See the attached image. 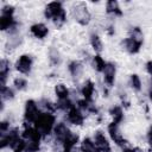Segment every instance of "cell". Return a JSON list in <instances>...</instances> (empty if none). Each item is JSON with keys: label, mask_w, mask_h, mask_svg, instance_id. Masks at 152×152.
<instances>
[{"label": "cell", "mask_w": 152, "mask_h": 152, "mask_svg": "<svg viewBox=\"0 0 152 152\" xmlns=\"http://www.w3.org/2000/svg\"><path fill=\"white\" fill-rule=\"evenodd\" d=\"M44 15L50 19L57 28H61L66 23V11L61 1H51L44 8Z\"/></svg>", "instance_id": "cell-1"}, {"label": "cell", "mask_w": 152, "mask_h": 152, "mask_svg": "<svg viewBox=\"0 0 152 152\" xmlns=\"http://www.w3.org/2000/svg\"><path fill=\"white\" fill-rule=\"evenodd\" d=\"M33 126L44 139L53 132V128L56 126V115L53 113L42 112L36 122L33 124Z\"/></svg>", "instance_id": "cell-2"}, {"label": "cell", "mask_w": 152, "mask_h": 152, "mask_svg": "<svg viewBox=\"0 0 152 152\" xmlns=\"http://www.w3.org/2000/svg\"><path fill=\"white\" fill-rule=\"evenodd\" d=\"M71 13H72V18L75 19V21L82 26H87L90 23L91 19V14L88 10V6L86 2H75L71 7Z\"/></svg>", "instance_id": "cell-3"}, {"label": "cell", "mask_w": 152, "mask_h": 152, "mask_svg": "<svg viewBox=\"0 0 152 152\" xmlns=\"http://www.w3.org/2000/svg\"><path fill=\"white\" fill-rule=\"evenodd\" d=\"M107 131H108V134L112 139V141L121 147V148H125V147H128V140L124 137V134L121 133V129H120V125L119 124H115V122H110L108 124L107 126Z\"/></svg>", "instance_id": "cell-4"}, {"label": "cell", "mask_w": 152, "mask_h": 152, "mask_svg": "<svg viewBox=\"0 0 152 152\" xmlns=\"http://www.w3.org/2000/svg\"><path fill=\"white\" fill-rule=\"evenodd\" d=\"M39 115H40V110L38 103L32 99L26 100L24 106V122L34 124Z\"/></svg>", "instance_id": "cell-5"}, {"label": "cell", "mask_w": 152, "mask_h": 152, "mask_svg": "<svg viewBox=\"0 0 152 152\" xmlns=\"http://www.w3.org/2000/svg\"><path fill=\"white\" fill-rule=\"evenodd\" d=\"M32 65H33V57L28 53H24L18 57V59L15 61L14 68L19 74L28 75L32 70Z\"/></svg>", "instance_id": "cell-6"}, {"label": "cell", "mask_w": 152, "mask_h": 152, "mask_svg": "<svg viewBox=\"0 0 152 152\" xmlns=\"http://www.w3.org/2000/svg\"><path fill=\"white\" fill-rule=\"evenodd\" d=\"M66 121L74 126H82L84 122V113L75 104L66 113Z\"/></svg>", "instance_id": "cell-7"}, {"label": "cell", "mask_w": 152, "mask_h": 152, "mask_svg": "<svg viewBox=\"0 0 152 152\" xmlns=\"http://www.w3.org/2000/svg\"><path fill=\"white\" fill-rule=\"evenodd\" d=\"M20 137H21V135L19 134V128H18V127L11 128L7 133L0 135V147H1V148L11 147V145H12L15 140H18Z\"/></svg>", "instance_id": "cell-8"}, {"label": "cell", "mask_w": 152, "mask_h": 152, "mask_svg": "<svg viewBox=\"0 0 152 152\" xmlns=\"http://www.w3.org/2000/svg\"><path fill=\"white\" fill-rule=\"evenodd\" d=\"M94 142H95V146L99 152H112L110 142L108 141V139L103 132L96 131L94 133Z\"/></svg>", "instance_id": "cell-9"}, {"label": "cell", "mask_w": 152, "mask_h": 152, "mask_svg": "<svg viewBox=\"0 0 152 152\" xmlns=\"http://www.w3.org/2000/svg\"><path fill=\"white\" fill-rule=\"evenodd\" d=\"M70 132L71 131L65 125V122H58V124H56V126L53 128V132H52L56 144L62 145L64 142V140L66 139V137L70 134Z\"/></svg>", "instance_id": "cell-10"}, {"label": "cell", "mask_w": 152, "mask_h": 152, "mask_svg": "<svg viewBox=\"0 0 152 152\" xmlns=\"http://www.w3.org/2000/svg\"><path fill=\"white\" fill-rule=\"evenodd\" d=\"M102 74H103V82H104V84L108 88L113 87L114 82H115V75H116V66H115V64L113 62H107Z\"/></svg>", "instance_id": "cell-11"}, {"label": "cell", "mask_w": 152, "mask_h": 152, "mask_svg": "<svg viewBox=\"0 0 152 152\" xmlns=\"http://www.w3.org/2000/svg\"><path fill=\"white\" fill-rule=\"evenodd\" d=\"M142 43H144V40H139V39L132 38V37H129V36H128L127 38H125V39L121 42L124 49H125L128 53H131V55L138 53V52L140 51L141 46H142Z\"/></svg>", "instance_id": "cell-12"}, {"label": "cell", "mask_w": 152, "mask_h": 152, "mask_svg": "<svg viewBox=\"0 0 152 152\" xmlns=\"http://www.w3.org/2000/svg\"><path fill=\"white\" fill-rule=\"evenodd\" d=\"M83 70H84V66H83V63L77 61V59H74L71 61L69 64H68V71L70 74V76L75 80V81H78L82 75H83Z\"/></svg>", "instance_id": "cell-13"}, {"label": "cell", "mask_w": 152, "mask_h": 152, "mask_svg": "<svg viewBox=\"0 0 152 152\" xmlns=\"http://www.w3.org/2000/svg\"><path fill=\"white\" fill-rule=\"evenodd\" d=\"M30 33L37 39H44L49 34V27L43 23H36L30 26Z\"/></svg>", "instance_id": "cell-14"}, {"label": "cell", "mask_w": 152, "mask_h": 152, "mask_svg": "<svg viewBox=\"0 0 152 152\" xmlns=\"http://www.w3.org/2000/svg\"><path fill=\"white\" fill-rule=\"evenodd\" d=\"M94 93H95V83L91 80H86L81 88V95L83 96L84 100L93 102Z\"/></svg>", "instance_id": "cell-15"}, {"label": "cell", "mask_w": 152, "mask_h": 152, "mask_svg": "<svg viewBox=\"0 0 152 152\" xmlns=\"http://www.w3.org/2000/svg\"><path fill=\"white\" fill-rule=\"evenodd\" d=\"M10 72H11V63L8 59L2 58L0 61V83H1V87L6 86Z\"/></svg>", "instance_id": "cell-16"}, {"label": "cell", "mask_w": 152, "mask_h": 152, "mask_svg": "<svg viewBox=\"0 0 152 152\" xmlns=\"http://www.w3.org/2000/svg\"><path fill=\"white\" fill-rule=\"evenodd\" d=\"M106 13L112 17H122V10L116 0H108L106 2Z\"/></svg>", "instance_id": "cell-17"}, {"label": "cell", "mask_w": 152, "mask_h": 152, "mask_svg": "<svg viewBox=\"0 0 152 152\" xmlns=\"http://www.w3.org/2000/svg\"><path fill=\"white\" fill-rule=\"evenodd\" d=\"M55 95L57 97V101H63V100H68L70 99L69 95H70V91H69V88L64 84V83H57L55 86Z\"/></svg>", "instance_id": "cell-18"}, {"label": "cell", "mask_w": 152, "mask_h": 152, "mask_svg": "<svg viewBox=\"0 0 152 152\" xmlns=\"http://www.w3.org/2000/svg\"><path fill=\"white\" fill-rule=\"evenodd\" d=\"M109 115L112 116V121L115 122V124H119V125L124 121V118H125L122 107L121 106H118V104L112 106L109 108Z\"/></svg>", "instance_id": "cell-19"}, {"label": "cell", "mask_w": 152, "mask_h": 152, "mask_svg": "<svg viewBox=\"0 0 152 152\" xmlns=\"http://www.w3.org/2000/svg\"><path fill=\"white\" fill-rule=\"evenodd\" d=\"M80 151L81 152H99L95 146L94 139H91L89 137H86L82 139V141L80 144Z\"/></svg>", "instance_id": "cell-20"}, {"label": "cell", "mask_w": 152, "mask_h": 152, "mask_svg": "<svg viewBox=\"0 0 152 152\" xmlns=\"http://www.w3.org/2000/svg\"><path fill=\"white\" fill-rule=\"evenodd\" d=\"M89 43H90V46L93 48V50L97 55H100V52H102V50H103V43H102L101 37L97 33H91L90 34Z\"/></svg>", "instance_id": "cell-21"}, {"label": "cell", "mask_w": 152, "mask_h": 152, "mask_svg": "<svg viewBox=\"0 0 152 152\" xmlns=\"http://www.w3.org/2000/svg\"><path fill=\"white\" fill-rule=\"evenodd\" d=\"M106 64H107V62L101 57V55H95L94 57H93V59H91V65H93V68L97 71V72H102L103 71V69H104V66H106Z\"/></svg>", "instance_id": "cell-22"}, {"label": "cell", "mask_w": 152, "mask_h": 152, "mask_svg": "<svg viewBox=\"0 0 152 152\" xmlns=\"http://www.w3.org/2000/svg\"><path fill=\"white\" fill-rule=\"evenodd\" d=\"M38 106H39V108H43L44 112H48V113H55L57 110L56 103L51 102L49 99H42L38 102Z\"/></svg>", "instance_id": "cell-23"}, {"label": "cell", "mask_w": 152, "mask_h": 152, "mask_svg": "<svg viewBox=\"0 0 152 152\" xmlns=\"http://www.w3.org/2000/svg\"><path fill=\"white\" fill-rule=\"evenodd\" d=\"M129 86H131V88H132L134 91H140V90H141L142 83H141V80H140L139 75L132 74V75L129 76Z\"/></svg>", "instance_id": "cell-24"}, {"label": "cell", "mask_w": 152, "mask_h": 152, "mask_svg": "<svg viewBox=\"0 0 152 152\" xmlns=\"http://www.w3.org/2000/svg\"><path fill=\"white\" fill-rule=\"evenodd\" d=\"M13 152H25L26 151V141H25V139L23 138V137H20L18 140H15L12 145H11V147H10Z\"/></svg>", "instance_id": "cell-25"}, {"label": "cell", "mask_w": 152, "mask_h": 152, "mask_svg": "<svg viewBox=\"0 0 152 152\" xmlns=\"http://www.w3.org/2000/svg\"><path fill=\"white\" fill-rule=\"evenodd\" d=\"M15 96L14 94V90L7 86L5 87H1V100L2 101H10V100H13Z\"/></svg>", "instance_id": "cell-26"}, {"label": "cell", "mask_w": 152, "mask_h": 152, "mask_svg": "<svg viewBox=\"0 0 152 152\" xmlns=\"http://www.w3.org/2000/svg\"><path fill=\"white\" fill-rule=\"evenodd\" d=\"M49 59H50L51 65H53V66L59 65L61 64V55H59V52L56 49H51L49 51Z\"/></svg>", "instance_id": "cell-27"}, {"label": "cell", "mask_w": 152, "mask_h": 152, "mask_svg": "<svg viewBox=\"0 0 152 152\" xmlns=\"http://www.w3.org/2000/svg\"><path fill=\"white\" fill-rule=\"evenodd\" d=\"M13 86L17 90L21 91V90H25L27 88L28 83H27V80L24 78V77H15L14 81H13Z\"/></svg>", "instance_id": "cell-28"}, {"label": "cell", "mask_w": 152, "mask_h": 152, "mask_svg": "<svg viewBox=\"0 0 152 152\" xmlns=\"http://www.w3.org/2000/svg\"><path fill=\"white\" fill-rule=\"evenodd\" d=\"M56 106H57V109H59V110L66 113V112H68L72 106H75V104H74V102H72L70 99H68V100H63V101H57Z\"/></svg>", "instance_id": "cell-29"}, {"label": "cell", "mask_w": 152, "mask_h": 152, "mask_svg": "<svg viewBox=\"0 0 152 152\" xmlns=\"http://www.w3.org/2000/svg\"><path fill=\"white\" fill-rule=\"evenodd\" d=\"M39 150H40V142L26 141V151L25 152H38Z\"/></svg>", "instance_id": "cell-30"}, {"label": "cell", "mask_w": 152, "mask_h": 152, "mask_svg": "<svg viewBox=\"0 0 152 152\" xmlns=\"http://www.w3.org/2000/svg\"><path fill=\"white\" fill-rule=\"evenodd\" d=\"M14 11L15 10H14V7L12 5H5L1 8V15H11V17H13Z\"/></svg>", "instance_id": "cell-31"}, {"label": "cell", "mask_w": 152, "mask_h": 152, "mask_svg": "<svg viewBox=\"0 0 152 152\" xmlns=\"http://www.w3.org/2000/svg\"><path fill=\"white\" fill-rule=\"evenodd\" d=\"M10 129H11V127H10V122L6 121V120H2V121L0 122V135L7 133Z\"/></svg>", "instance_id": "cell-32"}, {"label": "cell", "mask_w": 152, "mask_h": 152, "mask_svg": "<svg viewBox=\"0 0 152 152\" xmlns=\"http://www.w3.org/2000/svg\"><path fill=\"white\" fill-rule=\"evenodd\" d=\"M122 152H142V150L140 147H137V146H133V147L128 146V147L122 148Z\"/></svg>", "instance_id": "cell-33"}, {"label": "cell", "mask_w": 152, "mask_h": 152, "mask_svg": "<svg viewBox=\"0 0 152 152\" xmlns=\"http://www.w3.org/2000/svg\"><path fill=\"white\" fill-rule=\"evenodd\" d=\"M146 139H147V142H148L150 147H152V126H150V128L146 133Z\"/></svg>", "instance_id": "cell-34"}, {"label": "cell", "mask_w": 152, "mask_h": 152, "mask_svg": "<svg viewBox=\"0 0 152 152\" xmlns=\"http://www.w3.org/2000/svg\"><path fill=\"white\" fill-rule=\"evenodd\" d=\"M145 66H146V71L151 76V81H152V59L151 61H147L146 64H145Z\"/></svg>", "instance_id": "cell-35"}, {"label": "cell", "mask_w": 152, "mask_h": 152, "mask_svg": "<svg viewBox=\"0 0 152 152\" xmlns=\"http://www.w3.org/2000/svg\"><path fill=\"white\" fill-rule=\"evenodd\" d=\"M107 32H108V34H113V33L115 32V30H114V27H113V26L110 25V26H109V27L107 28Z\"/></svg>", "instance_id": "cell-36"}, {"label": "cell", "mask_w": 152, "mask_h": 152, "mask_svg": "<svg viewBox=\"0 0 152 152\" xmlns=\"http://www.w3.org/2000/svg\"><path fill=\"white\" fill-rule=\"evenodd\" d=\"M148 99H150V101L152 102V83H151V86H150V88H148Z\"/></svg>", "instance_id": "cell-37"}, {"label": "cell", "mask_w": 152, "mask_h": 152, "mask_svg": "<svg viewBox=\"0 0 152 152\" xmlns=\"http://www.w3.org/2000/svg\"><path fill=\"white\" fill-rule=\"evenodd\" d=\"M147 152H152V147H150V148H148V151H147Z\"/></svg>", "instance_id": "cell-38"}]
</instances>
